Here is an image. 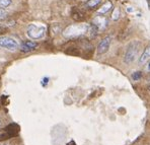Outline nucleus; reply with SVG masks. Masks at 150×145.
Wrapping results in <instances>:
<instances>
[{
  "mask_svg": "<svg viewBox=\"0 0 150 145\" xmlns=\"http://www.w3.org/2000/svg\"><path fill=\"white\" fill-rule=\"evenodd\" d=\"M88 30H89V25L87 23H75L68 25L63 30V36L67 39L78 38L88 33Z\"/></svg>",
  "mask_w": 150,
  "mask_h": 145,
  "instance_id": "f257e3e1",
  "label": "nucleus"
},
{
  "mask_svg": "<svg viewBox=\"0 0 150 145\" xmlns=\"http://www.w3.org/2000/svg\"><path fill=\"white\" fill-rule=\"evenodd\" d=\"M1 30H2V28H0V32H1Z\"/></svg>",
  "mask_w": 150,
  "mask_h": 145,
  "instance_id": "dca6fc26",
  "label": "nucleus"
},
{
  "mask_svg": "<svg viewBox=\"0 0 150 145\" xmlns=\"http://www.w3.org/2000/svg\"><path fill=\"white\" fill-rule=\"evenodd\" d=\"M148 68H149V69H150V64H149V66H148Z\"/></svg>",
  "mask_w": 150,
  "mask_h": 145,
  "instance_id": "f3484780",
  "label": "nucleus"
},
{
  "mask_svg": "<svg viewBox=\"0 0 150 145\" xmlns=\"http://www.w3.org/2000/svg\"><path fill=\"white\" fill-rule=\"evenodd\" d=\"M92 25L98 30H103L108 26V18L105 16H96L92 21Z\"/></svg>",
  "mask_w": 150,
  "mask_h": 145,
  "instance_id": "423d86ee",
  "label": "nucleus"
},
{
  "mask_svg": "<svg viewBox=\"0 0 150 145\" xmlns=\"http://www.w3.org/2000/svg\"><path fill=\"white\" fill-rule=\"evenodd\" d=\"M0 48H4L9 51H15L19 48L18 42L11 37L0 36Z\"/></svg>",
  "mask_w": 150,
  "mask_h": 145,
  "instance_id": "20e7f679",
  "label": "nucleus"
},
{
  "mask_svg": "<svg viewBox=\"0 0 150 145\" xmlns=\"http://www.w3.org/2000/svg\"><path fill=\"white\" fill-rule=\"evenodd\" d=\"M1 125H2V122H1V120H0V127H1Z\"/></svg>",
  "mask_w": 150,
  "mask_h": 145,
  "instance_id": "2eb2a0df",
  "label": "nucleus"
},
{
  "mask_svg": "<svg viewBox=\"0 0 150 145\" xmlns=\"http://www.w3.org/2000/svg\"><path fill=\"white\" fill-rule=\"evenodd\" d=\"M149 89H150V85H149Z\"/></svg>",
  "mask_w": 150,
  "mask_h": 145,
  "instance_id": "a211bd4d",
  "label": "nucleus"
},
{
  "mask_svg": "<svg viewBox=\"0 0 150 145\" xmlns=\"http://www.w3.org/2000/svg\"><path fill=\"white\" fill-rule=\"evenodd\" d=\"M149 59H150V45L147 46V47L144 49V51H143L142 54H141L140 58H139V60H138L139 65L145 64Z\"/></svg>",
  "mask_w": 150,
  "mask_h": 145,
  "instance_id": "6e6552de",
  "label": "nucleus"
},
{
  "mask_svg": "<svg viewBox=\"0 0 150 145\" xmlns=\"http://www.w3.org/2000/svg\"><path fill=\"white\" fill-rule=\"evenodd\" d=\"M140 48L141 43L139 41H134L129 44L124 56V62L126 64H131V63L134 62V60L137 58L138 53L140 51Z\"/></svg>",
  "mask_w": 150,
  "mask_h": 145,
  "instance_id": "f03ea898",
  "label": "nucleus"
},
{
  "mask_svg": "<svg viewBox=\"0 0 150 145\" xmlns=\"http://www.w3.org/2000/svg\"><path fill=\"white\" fill-rule=\"evenodd\" d=\"M0 145H1V144H0Z\"/></svg>",
  "mask_w": 150,
  "mask_h": 145,
  "instance_id": "6ab92c4d",
  "label": "nucleus"
},
{
  "mask_svg": "<svg viewBox=\"0 0 150 145\" xmlns=\"http://www.w3.org/2000/svg\"><path fill=\"white\" fill-rule=\"evenodd\" d=\"M101 0H88L86 2V6L88 8H94L100 3Z\"/></svg>",
  "mask_w": 150,
  "mask_h": 145,
  "instance_id": "9d476101",
  "label": "nucleus"
},
{
  "mask_svg": "<svg viewBox=\"0 0 150 145\" xmlns=\"http://www.w3.org/2000/svg\"><path fill=\"white\" fill-rule=\"evenodd\" d=\"M141 77H142V73L141 72H139V71H137V72H135V73L132 75V78H133V80H139Z\"/></svg>",
  "mask_w": 150,
  "mask_h": 145,
  "instance_id": "4468645a",
  "label": "nucleus"
},
{
  "mask_svg": "<svg viewBox=\"0 0 150 145\" xmlns=\"http://www.w3.org/2000/svg\"><path fill=\"white\" fill-rule=\"evenodd\" d=\"M119 17H120V10H119V8H115L114 12L112 13V21H118Z\"/></svg>",
  "mask_w": 150,
  "mask_h": 145,
  "instance_id": "9b49d317",
  "label": "nucleus"
},
{
  "mask_svg": "<svg viewBox=\"0 0 150 145\" xmlns=\"http://www.w3.org/2000/svg\"><path fill=\"white\" fill-rule=\"evenodd\" d=\"M37 47H38V43H36V42L26 41V42H23V44H21V46H19V49H21V52L26 53V52L34 51Z\"/></svg>",
  "mask_w": 150,
  "mask_h": 145,
  "instance_id": "0eeeda50",
  "label": "nucleus"
},
{
  "mask_svg": "<svg viewBox=\"0 0 150 145\" xmlns=\"http://www.w3.org/2000/svg\"><path fill=\"white\" fill-rule=\"evenodd\" d=\"M12 0H0V6L1 7H8L9 5H11Z\"/></svg>",
  "mask_w": 150,
  "mask_h": 145,
  "instance_id": "f8f14e48",
  "label": "nucleus"
},
{
  "mask_svg": "<svg viewBox=\"0 0 150 145\" xmlns=\"http://www.w3.org/2000/svg\"><path fill=\"white\" fill-rule=\"evenodd\" d=\"M47 28L44 25H38V23H30L26 28V35L32 40H41L45 37Z\"/></svg>",
  "mask_w": 150,
  "mask_h": 145,
  "instance_id": "7ed1b4c3",
  "label": "nucleus"
},
{
  "mask_svg": "<svg viewBox=\"0 0 150 145\" xmlns=\"http://www.w3.org/2000/svg\"><path fill=\"white\" fill-rule=\"evenodd\" d=\"M111 42H112V38L111 37H105L103 38L101 41L100 42V44L98 45V54L101 55V54H105L109 51L110 49V46H111Z\"/></svg>",
  "mask_w": 150,
  "mask_h": 145,
  "instance_id": "39448f33",
  "label": "nucleus"
},
{
  "mask_svg": "<svg viewBox=\"0 0 150 145\" xmlns=\"http://www.w3.org/2000/svg\"><path fill=\"white\" fill-rule=\"evenodd\" d=\"M6 17H7V12L2 8H0V21H3Z\"/></svg>",
  "mask_w": 150,
  "mask_h": 145,
  "instance_id": "ddd939ff",
  "label": "nucleus"
},
{
  "mask_svg": "<svg viewBox=\"0 0 150 145\" xmlns=\"http://www.w3.org/2000/svg\"><path fill=\"white\" fill-rule=\"evenodd\" d=\"M112 2L111 1H107L105 4H103V5H101V7L98 10V14H105V13H108L110 10L112 9Z\"/></svg>",
  "mask_w": 150,
  "mask_h": 145,
  "instance_id": "1a4fd4ad",
  "label": "nucleus"
}]
</instances>
